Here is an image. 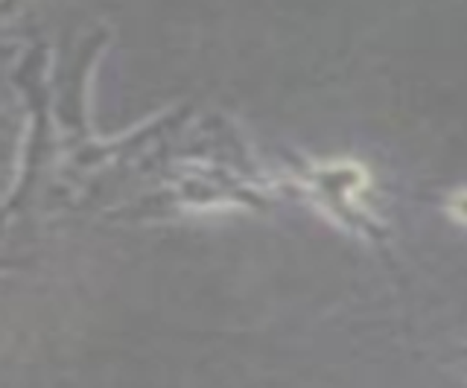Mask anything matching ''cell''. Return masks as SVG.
I'll return each mask as SVG.
<instances>
[{"instance_id":"obj_1","label":"cell","mask_w":467,"mask_h":388,"mask_svg":"<svg viewBox=\"0 0 467 388\" xmlns=\"http://www.w3.org/2000/svg\"><path fill=\"white\" fill-rule=\"evenodd\" d=\"M450 210H452V217H456V220L467 222V193H459L456 199H452Z\"/></svg>"}]
</instances>
